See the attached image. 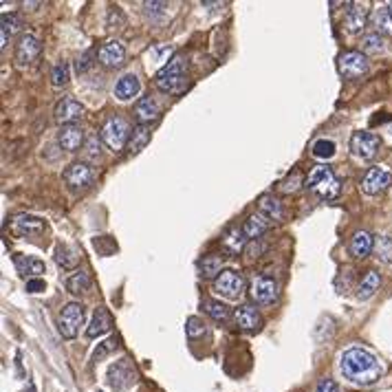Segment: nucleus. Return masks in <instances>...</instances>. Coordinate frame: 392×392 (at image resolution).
Listing matches in <instances>:
<instances>
[{
    "instance_id": "cd10ccee",
    "label": "nucleus",
    "mask_w": 392,
    "mask_h": 392,
    "mask_svg": "<svg viewBox=\"0 0 392 392\" xmlns=\"http://www.w3.org/2000/svg\"><path fill=\"white\" fill-rule=\"evenodd\" d=\"M56 263L62 269H73L80 263V251L71 245H58L56 247Z\"/></svg>"
},
{
    "instance_id": "49530a36",
    "label": "nucleus",
    "mask_w": 392,
    "mask_h": 392,
    "mask_svg": "<svg viewBox=\"0 0 392 392\" xmlns=\"http://www.w3.org/2000/svg\"><path fill=\"white\" fill-rule=\"evenodd\" d=\"M91 58H93V51H87V53H84V56L77 60V73L89 71V66L93 64V62H91Z\"/></svg>"
},
{
    "instance_id": "c9c22d12",
    "label": "nucleus",
    "mask_w": 392,
    "mask_h": 392,
    "mask_svg": "<svg viewBox=\"0 0 392 392\" xmlns=\"http://www.w3.org/2000/svg\"><path fill=\"white\" fill-rule=\"evenodd\" d=\"M20 27H23L20 15H15V13L3 15V49L7 46V38L13 36L15 31H20Z\"/></svg>"
},
{
    "instance_id": "4be33fe9",
    "label": "nucleus",
    "mask_w": 392,
    "mask_h": 392,
    "mask_svg": "<svg viewBox=\"0 0 392 392\" xmlns=\"http://www.w3.org/2000/svg\"><path fill=\"white\" fill-rule=\"evenodd\" d=\"M374 251V238L368 232H357L350 238V253L355 258H368Z\"/></svg>"
},
{
    "instance_id": "5701e85b",
    "label": "nucleus",
    "mask_w": 392,
    "mask_h": 392,
    "mask_svg": "<svg viewBox=\"0 0 392 392\" xmlns=\"http://www.w3.org/2000/svg\"><path fill=\"white\" fill-rule=\"evenodd\" d=\"M134 115H137V122L139 124H150V122H155V119L159 117V106H157V101L152 99V97H141L137 101V106H134Z\"/></svg>"
},
{
    "instance_id": "ea45409f",
    "label": "nucleus",
    "mask_w": 392,
    "mask_h": 392,
    "mask_svg": "<svg viewBox=\"0 0 392 392\" xmlns=\"http://www.w3.org/2000/svg\"><path fill=\"white\" fill-rule=\"evenodd\" d=\"M313 155L317 159H331L335 155V144L331 139H320L313 144Z\"/></svg>"
},
{
    "instance_id": "4c0bfd02",
    "label": "nucleus",
    "mask_w": 392,
    "mask_h": 392,
    "mask_svg": "<svg viewBox=\"0 0 392 392\" xmlns=\"http://www.w3.org/2000/svg\"><path fill=\"white\" fill-rule=\"evenodd\" d=\"M69 64L66 62H58L53 66V71H51V82H53V87H64L66 82H69Z\"/></svg>"
},
{
    "instance_id": "79ce46f5",
    "label": "nucleus",
    "mask_w": 392,
    "mask_h": 392,
    "mask_svg": "<svg viewBox=\"0 0 392 392\" xmlns=\"http://www.w3.org/2000/svg\"><path fill=\"white\" fill-rule=\"evenodd\" d=\"M113 348H117V339L113 337V339H108V342H104V344H101L95 353H93V360L97 362V360H101V357H104V355H108Z\"/></svg>"
},
{
    "instance_id": "a211bd4d",
    "label": "nucleus",
    "mask_w": 392,
    "mask_h": 392,
    "mask_svg": "<svg viewBox=\"0 0 392 392\" xmlns=\"http://www.w3.org/2000/svg\"><path fill=\"white\" fill-rule=\"evenodd\" d=\"M344 23H346V29L350 33H360L366 27V23H368V9L364 5L350 3L348 5V11L344 15Z\"/></svg>"
},
{
    "instance_id": "72a5a7b5",
    "label": "nucleus",
    "mask_w": 392,
    "mask_h": 392,
    "mask_svg": "<svg viewBox=\"0 0 392 392\" xmlns=\"http://www.w3.org/2000/svg\"><path fill=\"white\" fill-rule=\"evenodd\" d=\"M206 311L208 315L214 320V322H229L232 317V311H229V306H225L223 302H218V300H208L206 302Z\"/></svg>"
},
{
    "instance_id": "37998d69",
    "label": "nucleus",
    "mask_w": 392,
    "mask_h": 392,
    "mask_svg": "<svg viewBox=\"0 0 392 392\" xmlns=\"http://www.w3.org/2000/svg\"><path fill=\"white\" fill-rule=\"evenodd\" d=\"M315 392H339V384L335 379H322L315 386Z\"/></svg>"
},
{
    "instance_id": "423d86ee",
    "label": "nucleus",
    "mask_w": 392,
    "mask_h": 392,
    "mask_svg": "<svg viewBox=\"0 0 392 392\" xmlns=\"http://www.w3.org/2000/svg\"><path fill=\"white\" fill-rule=\"evenodd\" d=\"M214 291L227 300H238L245 291V278L234 269H225L223 274L214 280Z\"/></svg>"
},
{
    "instance_id": "39448f33",
    "label": "nucleus",
    "mask_w": 392,
    "mask_h": 392,
    "mask_svg": "<svg viewBox=\"0 0 392 392\" xmlns=\"http://www.w3.org/2000/svg\"><path fill=\"white\" fill-rule=\"evenodd\" d=\"M130 137L128 126L122 117H108L106 124L101 126V141H104L110 150H122L126 146V139Z\"/></svg>"
},
{
    "instance_id": "20e7f679",
    "label": "nucleus",
    "mask_w": 392,
    "mask_h": 392,
    "mask_svg": "<svg viewBox=\"0 0 392 392\" xmlns=\"http://www.w3.org/2000/svg\"><path fill=\"white\" fill-rule=\"evenodd\" d=\"M82 324H84V306L80 302H69L58 317V329H60L62 337L73 339Z\"/></svg>"
},
{
    "instance_id": "0eeeda50",
    "label": "nucleus",
    "mask_w": 392,
    "mask_h": 392,
    "mask_svg": "<svg viewBox=\"0 0 392 392\" xmlns=\"http://www.w3.org/2000/svg\"><path fill=\"white\" fill-rule=\"evenodd\" d=\"M379 148H381V139L374 132L360 130L350 137V152L357 159L368 161V159H372L374 155H377Z\"/></svg>"
},
{
    "instance_id": "7ed1b4c3",
    "label": "nucleus",
    "mask_w": 392,
    "mask_h": 392,
    "mask_svg": "<svg viewBox=\"0 0 392 392\" xmlns=\"http://www.w3.org/2000/svg\"><path fill=\"white\" fill-rule=\"evenodd\" d=\"M306 185H309L311 192H315L324 201L337 198L339 192H342V181L335 177L333 167H329V165H315L311 170L309 179H306Z\"/></svg>"
},
{
    "instance_id": "c03bdc74",
    "label": "nucleus",
    "mask_w": 392,
    "mask_h": 392,
    "mask_svg": "<svg viewBox=\"0 0 392 392\" xmlns=\"http://www.w3.org/2000/svg\"><path fill=\"white\" fill-rule=\"evenodd\" d=\"M87 157L89 159H97L99 157V139L97 137H91L87 141Z\"/></svg>"
},
{
    "instance_id": "393cba45",
    "label": "nucleus",
    "mask_w": 392,
    "mask_h": 392,
    "mask_svg": "<svg viewBox=\"0 0 392 392\" xmlns=\"http://www.w3.org/2000/svg\"><path fill=\"white\" fill-rule=\"evenodd\" d=\"M137 93H139V80H137V75H124L122 80L115 84V95H117V99H122V101L132 99Z\"/></svg>"
},
{
    "instance_id": "e433bc0d",
    "label": "nucleus",
    "mask_w": 392,
    "mask_h": 392,
    "mask_svg": "<svg viewBox=\"0 0 392 392\" xmlns=\"http://www.w3.org/2000/svg\"><path fill=\"white\" fill-rule=\"evenodd\" d=\"M374 253H377V258L381 263L390 265L392 263V238H388V236L379 238V241L374 243Z\"/></svg>"
},
{
    "instance_id": "a878e982",
    "label": "nucleus",
    "mask_w": 392,
    "mask_h": 392,
    "mask_svg": "<svg viewBox=\"0 0 392 392\" xmlns=\"http://www.w3.org/2000/svg\"><path fill=\"white\" fill-rule=\"evenodd\" d=\"M370 25L379 36H392V13L390 9H377L370 15Z\"/></svg>"
},
{
    "instance_id": "dca6fc26",
    "label": "nucleus",
    "mask_w": 392,
    "mask_h": 392,
    "mask_svg": "<svg viewBox=\"0 0 392 392\" xmlns=\"http://www.w3.org/2000/svg\"><path fill=\"white\" fill-rule=\"evenodd\" d=\"M236 322L243 331H258L263 327V317L253 304H243L236 309Z\"/></svg>"
},
{
    "instance_id": "bb28decb",
    "label": "nucleus",
    "mask_w": 392,
    "mask_h": 392,
    "mask_svg": "<svg viewBox=\"0 0 392 392\" xmlns=\"http://www.w3.org/2000/svg\"><path fill=\"white\" fill-rule=\"evenodd\" d=\"M247 245V236L243 232V227H232L227 229L225 238H223V247L232 253H238V251H243Z\"/></svg>"
},
{
    "instance_id": "f704fd0d",
    "label": "nucleus",
    "mask_w": 392,
    "mask_h": 392,
    "mask_svg": "<svg viewBox=\"0 0 392 392\" xmlns=\"http://www.w3.org/2000/svg\"><path fill=\"white\" fill-rule=\"evenodd\" d=\"M362 49H364V56H377V53H384V38L379 33H370L362 40Z\"/></svg>"
},
{
    "instance_id": "7c9ffc66",
    "label": "nucleus",
    "mask_w": 392,
    "mask_h": 392,
    "mask_svg": "<svg viewBox=\"0 0 392 392\" xmlns=\"http://www.w3.org/2000/svg\"><path fill=\"white\" fill-rule=\"evenodd\" d=\"M379 284H381V278H379L377 271H368V274L360 282V291H357V296H360V300H368V298L374 296V291L379 289Z\"/></svg>"
},
{
    "instance_id": "6e6552de",
    "label": "nucleus",
    "mask_w": 392,
    "mask_h": 392,
    "mask_svg": "<svg viewBox=\"0 0 392 392\" xmlns=\"http://www.w3.org/2000/svg\"><path fill=\"white\" fill-rule=\"evenodd\" d=\"M339 73H342L346 80H355V77H362L368 71V58L360 51H346V53L339 56Z\"/></svg>"
},
{
    "instance_id": "de8ad7c7",
    "label": "nucleus",
    "mask_w": 392,
    "mask_h": 392,
    "mask_svg": "<svg viewBox=\"0 0 392 392\" xmlns=\"http://www.w3.org/2000/svg\"><path fill=\"white\" fill-rule=\"evenodd\" d=\"M146 7V13L150 15H163V11H165V3H146L144 5Z\"/></svg>"
},
{
    "instance_id": "6ab92c4d",
    "label": "nucleus",
    "mask_w": 392,
    "mask_h": 392,
    "mask_svg": "<svg viewBox=\"0 0 392 392\" xmlns=\"http://www.w3.org/2000/svg\"><path fill=\"white\" fill-rule=\"evenodd\" d=\"M113 315L108 309H104V306H99V309L95 311L93 320H91V327L87 329V335L89 337H99V335H104L113 329Z\"/></svg>"
},
{
    "instance_id": "b1692460",
    "label": "nucleus",
    "mask_w": 392,
    "mask_h": 392,
    "mask_svg": "<svg viewBox=\"0 0 392 392\" xmlns=\"http://www.w3.org/2000/svg\"><path fill=\"white\" fill-rule=\"evenodd\" d=\"M269 229V218L265 214H251L245 225H243V232L247 238H251V241H255V238H260L265 232Z\"/></svg>"
},
{
    "instance_id": "aec40b11",
    "label": "nucleus",
    "mask_w": 392,
    "mask_h": 392,
    "mask_svg": "<svg viewBox=\"0 0 392 392\" xmlns=\"http://www.w3.org/2000/svg\"><path fill=\"white\" fill-rule=\"evenodd\" d=\"M13 232L18 236H40L44 232V220L38 216H18L13 220Z\"/></svg>"
},
{
    "instance_id": "f3484780",
    "label": "nucleus",
    "mask_w": 392,
    "mask_h": 392,
    "mask_svg": "<svg viewBox=\"0 0 392 392\" xmlns=\"http://www.w3.org/2000/svg\"><path fill=\"white\" fill-rule=\"evenodd\" d=\"M58 144L64 148V150H69V152H75L82 148L84 144V132L80 126L71 124V126H62L60 132H58Z\"/></svg>"
},
{
    "instance_id": "412c9836",
    "label": "nucleus",
    "mask_w": 392,
    "mask_h": 392,
    "mask_svg": "<svg viewBox=\"0 0 392 392\" xmlns=\"http://www.w3.org/2000/svg\"><path fill=\"white\" fill-rule=\"evenodd\" d=\"M13 263H15V269H18V274H23L25 278L29 276V278L33 280L36 276L44 274V263L38 260V258H33V255H23V253H18V255L13 258Z\"/></svg>"
},
{
    "instance_id": "a18cd8bd",
    "label": "nucleus",
    "mask_w": 392,
    "mask_h": 392,
    "mask_svg": "<svg viewBox=\"0 0 392 392\" xmlns=\"http://www.w3.org/2000/svg\"><path fill=\"white\" fill-rule=\"evenodd\" d=\"M44 289H46V284H44V280H40V278L27 280V291H29V293H40V291H44Z\"/></svg>"
},
{
    "instance_id": "f257e3e1",
    "label": "nucleus",
    "mask_w": 392,
    "mask_h": 392,
    "mask_svg": "<svg viewBox=\"0 0 392 392\" xmlns=\"http://www.w3.org/2000/svg\"><path fill=\"white\" fill-rule=\"evenodd\" d=\"M339 370H342V374L350 384H357V386H370L374 381H379L381 372H384L377 357L364 348H348L342 355Z\"/></svg>"
},
{
    "instance_id": "2eb2a0df",
    "label": "nucleus",
    "mask_w": 392,
    "mask_h": 392,
    "mask_svg": "<svg viewBox=\"0 0 392 392\" xmlns=\"http://www.w3.org/2000/svg\"><path fill=\"white\" fill-rule=\"evenodd\" d=\"M108 381L115 390H126L134 381V370L128 360H119L108 370Z\"/></svg>"
},
{
    "instance_id": "58836bf2",
    "label": "nucleus",
    "mask_w": 392,
    "mask_h": 392,
    "mask_svg": "<svg viewBox=\"0 0 392 392\" xmlns=\"http://www.w3.org/2000/svg\"><path fill=\"white\" fill-rule=\"evenodd\" d=\"M300 185H302V175H300L298 170H296L293 175H289L286 179H282V181H280L278 190H280V192H284V194H291V192H298V190H300Z\"/></svg>"
},
{
    "instance_id": "9d476101",
    "label": "nucleus",
    "mask_w": 392,
    "mask_h": 392,
    "mask_svg": "<svg viewBox=\"0 0 392 392\" xmlns=\"http://www.w3.org/2000/svg\"><path fill=\"white\" fill-rule=\"evenodd\" d=\"M249 293L258 304H271L278 298V282L269 276H253L249 284Z\"/></svg>"
},
{
    "instance_id": "c756f323",
    "label": "nucleus",
    "mask_w": 392,
    "mask_h": 392,
    "mask_svg": "<svg viewBox=\"0 0 392 392\" xmlns=\"http://www.w3.org/2000/svg\"><path fill=\"white\" fill-rule=\"evenodd\" d=\"M260 214H265L267 218H274V220H280L284 216V210H282V203L276 198V196H271V194H265L260 196Z\"/></svg>"
},
{
    "instance_id": "1a4fd4ad",
    "label": "nucleus",
    "mask_w": 392,
    "mask_h": 392,
    "mask_svg": "<svg viewBox=\"0 0 392 392\" xmlns=\"http://www.w3.org/2000/svg\"><path fill=\"white\" fill-rule=\"evenodd\" d=\"M40 49H42V44L33 33H23V36L18 38V44H15V53H13L15 66H20V69L29 66L40 56Z\"/></svg>"
},
{
    "instance_id": "f8f14e48",
    "label": "nucleus",
    "mask_w": 392,
    "mask_h": 392,
    "mask_svg": "<svg viewBox=\"0 0 392 392\" xmlns=\"http://www.w3.org/2000/svg\"><path fill=\"white\" fill-rule=\"evenodd\" d=\"M84 115V106L80 104V101H75L73 97H64L58 101V106L53 110V117H56V122L62 124V126H71L75 124L77 119H82Z\"/></svg>"
},
{
    "instance_id": "9b49d317",
    "label": "nucleus",
    "mask_w": 392,
    "mask_h": 392,
    "mask_svg": "<svg viewBox=\"0 0 392 392\" xmlns=\"http://www.w3.org/2000/svg\"><path fill=\"white\" fill-rule=\"evenodd\" d=\"M64 183L73 187V190H80V187H89L95 179V172L93 167L87 165V163H73L64 170Z\"/></svg>"
},
{
    "instance_id": "c85d7f7f",
    "label": "nucleus",
    "mask_w": 392,
    "mask_h": 392,
    "mask_svg": "<svg viewBox=\"0 0 392 392\" xmlns=\"http://www.w3.org/2000/svg\"><path fill=\"white\" fill-rule=\"evenodd\" d=\"M148 141H150V128L146 124H137L132 128L130 137H128V150L139 152L148 146Z\"/></svg>"
},
{
    "instance_id": "a19ab883",
    "label": "nucleus",
    "mask_w": 392,
    "mask_h": 392,
    "mask_svg": "<svg viewBox=\"0 0 392 392\" xmlns=\"http://www.w3.org/2000/svg\"><path fill=\"white\" fill-rule=\"evenodd\" d=\"M185 333L190 339H196V337H201L203 333H206V324H203L201 317H190L185 322Z\"/></svg>"
},
{
    "instance_id": "473e14b6",
    "label": "nucleus",
    "mask_w": 392,
    "mask_h": 392,
    "mask_svg": "<svg viewBox=\"0 0 392 392\" xmlns=\"http://www.w3.org/2000/svg\"><path fill=\"white\" fill-rule=\"evenodd\" d=\"M66 289L73 293V296H80V293H87L91 289V276L84 274V271H75V274L66 280Z\"/></svg>"
},
{
    "instance_id": "ddd939ff",
    "label": "nucleus",
    "mask_w": 392,
    "mask_h": 392,
    "mask_svg": "<svg viewBox=\"0 0 392 392\" xmlns=\"http://www.w3.org/2000/svg\"><path fill=\"white\" fill-rule=\"evenodd\" d=\"M390 185H392V175L390 172H386L384 167H370L366 172V177H364V181H362V190L366 194L374 196V194L388 190Z\"/></svg>"
},
{
    "instance_id": "4468645a",
    "label": "nucleus",
    "mask_w": 392,
    "mask_h": 392,
    "mask_svg": "<svg viewBox=\"0 0 392 392\" xmlns=\"http://www.w3.org/2000/svg\"><path fill=\"white\" fill-rule=\"evenodd\" d=\"M97 58H99L101 64L106 66V69H119L126 60V49H124L122 42L110 40L106 44H101V49L97 51Z\"/></svg>"
},
{
    "instance_id": "f03ea898",
    "label": "nucleus",
    "mask_w": 392,
    "mask_h": 392,
    "mask_svg": "<svg viewBox=\"0 0 392 392\" xmlns=\"http://www.w3.org/2000/svg\"><path fill=\"white\" fill-rule=\"evenodd\" d=\"M185 69H187V62L177 56L175 60H170L163 69L155 75V87L161 91V93H181L187 84V77H185Z\"/></svg>"
},
{
    "instance_id": "09e8293b",
    "label": "nucleus",
    "mask_w": 392,
    "mask_h": 392,
    "mask_svg": "<svg viewBox=\"0 0 392 392\" xmlns=\"http://www.w3.org/2000/svg\"><path fill=\"white\" fill-rule=\"evenodd\" d=\"M388 9H390V13H392V3H390V5H388Z\"/></svg>"
},
{
    "instance_id": "2f4dec72",
    "label": "nucleus",
    "mask_w": 392,
    "mask_h": 392,
    "mask_svg": "<svg viewBox=\"0 0 392 392\" xmlns=\"http://www.w3.org/2000/svg\"><path fill=\"white\" fill-rule=\"evenodd\" d=\"M220 267H223V258L216 253H210V255H203L201 260V276L203 278H218L223 271H220Z\"/></svg>"
}]
</instances>
